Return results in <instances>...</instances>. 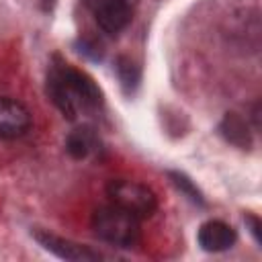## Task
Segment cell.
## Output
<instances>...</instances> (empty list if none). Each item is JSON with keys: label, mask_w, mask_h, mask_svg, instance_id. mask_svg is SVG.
Instances as JSON below:
<instances>
[{"label": "cell", "mask_w": 262, "mask_h": 262, "mask_svg": "<svg viewBox=\"0 0 262 262\" xmlns=\"http://www.w3.org/2000/svg\"><path fill=\"white\" fill-rule=\"evenodd\" d=\"M47 94L68 119L86 115L100 104V90L94 82L70 66L51 68L47 76Z\"/></svg>", "instance_id": "obj_1"}, {"label": "cell", "mask_w": 262, "mask_h": 262, "mask_svg": "<svg viewBox=\"0 0 262 262\" xmlns=\"http://www.w3.org/2000/svg\"><path fill=\"white\" fill-rule=\"evenodd\" d=\"M92 229L102 242H106L111 246L131 248V246H135L139 242L141 219L111 203V205L100 207V209L94 211Z\"/></svg>", "instance_id": "obj_2"}, {"label": "cell", "mask_w": 262, "mask_h": 262, "mask_svg": "<svg viewBox=\"0 0 262 262\" xmlns=\"http://www.w3.org/2000/svg\"><path fill=\"white\" fill-rule=\"evenodd\" d=\"M106 192H108V199L113 205L133 213L139 219L151 217L158 207L156 194L145 184H141L137 180H129V178L111 180L106 186Z\"/></svg>", "instance_id": "obj_3"}, {"label": "cell", "mask_w": 262, "mask_h": 262, "mask_svg": "<svg viewBox=\"0 0 262 262\" xmlns=\"http://www.w3.org/2000/svg\"><path fill=\"white\" fill-rule=\"evenodd\" d=\"M88 8L96 25L108 35H117L131 20V6L127 0H88Z\"/></svg>", "instance_id": "obj_4"}, {"label": "cell", "mask_w": 262, "mask_h": 262, "mask_svg": "<svg viewBox=\"0 0 262 262\" xmlns=\"http://www.w3.org/2000/svg\"><path fill=\"white\" fill-rule=\"evenodd\" d=\"M31 127L29 108L8 96H0V139L23 137Z\"/></svg>", "instance_id": "obj_5"}, {"label": "cell", "mask_w": 262, "mask_h": 262, "mask_svg": "<svg viewBox=\"0 0 262 262\" xmlns=\"http://www.w3.org/2000/svg\"><path fill=\"white\" fill-rule=\"evenodd\" d=\"M235 229L223 221H207L199 227L196 242L207 252H223L235 244Z\"/></svg>", "instance_id": "obj_6"}, {"label": "cell", "mask_w": 262, "mask_h": 262, "mask_svg": "<svg viewBox=\"0 0 262 262\" xmlns=\"http://www.w3.org/2000/svg\"><path fill=\"white\" fill-rule=\"evenodd\" d=\"M35 237H37V242H39L45 250H49V252H53L55 256L66 258V260H96V258H100V254H96V252H92V250H88V248H84V246H78V244H74V242L55 237V235L45 233V231H39Z\"/></svg>", "instance_id": "obj_7"}, {"label": "cell", "mask_w": 262, "mask_h": 262, "mask_svg": "<svg viewBox=\"0 0 262 262\" xmlns=\"http://www.w3.org/2000/svg\"><path fill=\"white\" fill-rule=\"evenodd\" d=\"M96 147H98V139L90 127H78L66 139V149L76 160H84V158L92 156L96 151Z\"/></svg>", "instance_id": "obj_8"}, {"label": "cell", "mask_w": 262, "mask_h": 262, "mask_svg": "<svg viewBox=\"0 0 262 262\" xmlns=\"http://www.w3.org/2000/svg\"><path fill=\"white\" fill-rule=\"evenodd\" d=\"M43 2H45V6H47V4L51 6V2H53V0H43Z\"/></svg>", "instance_id": "obj_9"}]
</instances>
